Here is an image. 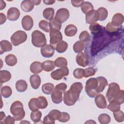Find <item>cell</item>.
<instances>
[{
	"label": "cell",
	"instance_id": "681fc988",
	"mask_svg": "<svg viewBox=\"0 0 124 124\" xmlns=\"http://www.w3.org/2000/svg\"><path fill=\"white\" fill-rule=\"evenodd\" d=\"M61 113L62 112L60 111L57 109H53L49 112L48 115L52 117L54 119L58 120L61 116Z\"/></svg>",
	"mask_w": 124,
	"mask_h": 124
},
{
	"label": "cell",
	"instance_id": "7dc6e473",
	"mask_svg": "<svg viewBox=\"0 0 124 124\" xmlns=\"http://www.w3.org/2000/svg\"><path fill=\"white\" fill-rule=\"evenodd\" d=\"M84 69L82 68H76L73 71L74 77L77 79H81L84 77Z\"/></svg>",
	"mask_w": 124,
	"mask_h": 124
},
{
	"label": "cell",
	"instance_id": "9f6ffc18",
	"mask_svg": "<svg viewBox=\"0 0 124 124\" xmlns=\"http://www.w3.org/2000/svg\"><path fill=\"white\" fill-rule=\"evenodd\" d=\"M0 25L3 24L5 21H6V16L5 15L3 14V13H0Z\"/></svg>",
	"mask_w": 124,
	"mask_h": 124
},
{
	"label": "cell",
	"instance_id": "9c48e42d",
	"mask_svg": "<svg viewBox=\"0 0 124 124\" xmlns=\"http://www.w3.org/2000/svg\"><path fill=\"white\" fill-rule=\"evenodd\" d=\"M70 16L69 11L64 8L58 9L56 13L55 18L61 23L66 21Z\"/></svg>",
	"mask_w": 124,
	"mask_h": 124
},
{
	"label": "cell",
	"instance_id": "5b68a950",
	"mask_svg": "<svg viewBox=\"0 0 124 124\" xmlns=\"http://www.w3.org/2000/svg\"><path fill=\"white\" fill-rule=\"evenodd\" d=\"M121 90L118 84L112 82L108 85V88L106 93V97L108 102L115 100L120 93Z\"/></svg>",
	"mask_w": 124,
	"mask_h": 124
},
{
	"label": "cell",
	"instance_id": "d6986e66",
	"mask_svg": "<svg viewBox=\"0 0 124 124\" xmlns=\"http://www.w3.org/2000/svg\"><path fill=\"white\" fill-rule=\"evenodd\" d=\"M0 54H2L4 52L12 50L13 47L11 43L7 40H3L0 41Z\"/></svg>",
	"mask_w": 124,
	"mask_h": 124
},
{
	"label": "cell",
	"instance_id": "8992f818",
	"mask_svg": "<svg viewBox=\"0 0 124 124\" xmlns=\"http://www.w3.org/2000/svg\"><path fill=\"white\" fill-rule=\"evenodd\" d=\"M11 41L15 46H17L25 42L27 39L26 33L22 31H17L11 36Z\"/></svg>",
	"mask_w": 124,
	"mask_h": 124
},
{
	"label": "cell",
	"instance_id": "44dd1931",
	"mask_svg": "<svg viewBox=\"0 0 124 124\" xmlns=\"http://www.w3.org/2000/svg\"><path fill=\"white\" fill-rule=\"evenodd\" d=\"M34 6L32 0H23L20 5L21 9L25 12H31L33 9Z\"/></svg>",
	"mask_w": 124,
	"mask_h": 124
},
{
	"label": "cell",
	"instance_id": "52a82bcc",
	"mask_svg": "<svg viewBox=\"0 0 124 124\" xmlns=\"http://www.w3.org/2000/svg\"><path fill=\"white\" fill-rule=\"evenodd\" d=\"M49 32L50 44L55 48L56 45L62 41V35L60 31L52 30Z\"/></svg>",
	"mask_w": 124,
	"mask_h": 124
},
{
	"label": "cell",
	"instance_id": "9a60e30c",
	"mask_svg": "<svg viewBox=\"0 0 124 124\" xmlns=\"http://www.w3.org/2000/svg\"><path fill=\"white\" fill-rule=\"evenodd\" d=\"M94 101L96 106L100 108H105L107 106V103L106 98L102 94L97 95L95 97Z\"/></svg>",
	"mask_w": 124,
	"mask_h": 124
},
{
	"label": "cell",
	"instance_id": "2e32d148",
	"mask_svg": "<svg viewBox=\"0 0 124 124\" xmlns=\"http://www.w3.org/2000/svg\"><path fill=\"white\" fill-rule=\"evenodd\" d=\"M51 97L54 103L59 104L62 100V92L57 89H55L51 93Z\"/></svg>",
	"mask_w": 124,
	"mask_h": 124
},
{
	"label": "cell",
	"instance_id": "d4e9b609",
	"mask_svg": "<svg viewBox=\"0 0 124 124\" xmlns=\"http://www.w3.org/2000/svg\"><path fill=\"white\" fill-rule=\"evenodd\" d=\"M55 67L54 62L51 60H46L42 63L43 70L46 72L52 71Z\"/></svg>",
	"mask_w": 124,
	"mask_h": 124
},
{
	"label": "cell",
	"instance_id": "4fadbf2b",
	"mask_svg": "<svg viewBox=\"0 0 124 124\" xmlns=\"http://www.w3.org/2000/svg\"><path fill=\"white\" fill-rule=\"evenodd\" d=\"M21 24L23 28L25 30L27 31L31 30L33 25L32 18L29 15L25 16L22 19Z\"/></svg>",
	"mask_w": 124,
	"mask_h": 124
},
{
	"label": "cell",
	"instance_id": "83f0119b",
	"mask_svg": "<svg viewBox=\"0 0 124 124\" xmlns=\"http://www.w3.org/2000/svg\"><path fill=\"white\" fill-rule=\"evenodd\" d=\"M5 62L8 66H13L17 63V58L14 54H9L5 57Z\"/></svg>",
	"mask_w": 124,
	"mask_h": 124
},
{
	"label": "cell",
	"instance_id": "f35d334b",
	"mask_svg": "<svg viewBox=\"0 0 124 124\" xmlns=\"http://www.w3.org/2000/svg\"><path fill=\"white\" fill-rule=\"evenodd\" d=\"M85 46L84 43L81 41H77L73 45V49L75 52L80 53L83 50Z\"/></svg>",
	"mask_w": 124,
	"mask_h": 124
},
{
	"label": "cell",
	"instance_id": "f907efd6",
	"mask_svg": "<svg viewBox=\"0 0 124 124\" xmlns=\"http://www.w3.org/2000/svg\"><path fill=\"white\" fill-rule=\"evenodd\" d=\"M70 115L68 113L62 112L61 113V116L59 118L58 120L61 122L65 123V122H68L70 120Z\"/></svg>",
	"mask_w": 124,
	"mask_h": 124
},
{
	"label": "cell",
	"instance_id": "f546056e",
	"mask_svg": "<svg viewBox=\"0 0 124 124\" xmlns=\"http://www.w3.org/2000/svg\"><path fill=\"white\" fill-rule=\"evenodd\" d=\"M49 25L50 31H60L62 27V23L55 18L50 20L49 22Z\"/></svg>",
	"mask_w": 124,
	"mask_h": 124
},
{
	"label": "cell",
	"instance_id": "be15d7a7",
	"mask_svg": "<svg viewBox=\"0 0 124 124\" xmlns=\"http://www.w3.org/2000/svg\"><path fill=\"white\" fill-rule=\"evenodd\" d=\"M29 123L30 124V122H27V121H23V122H20V124H22V123Z\"/></svg>",
	"mask_w": 124,
	"mask_h": 124
},
{
	"label": "cell",
	"instance_id": "836d02e7",
	"mask_svg": "<svg viewBox=\"0 0 124 124\" xmlns=\"http://www.w3.org/2000/svg\"><path fill=\"white\" fill-rule=\"evenodd\" d=\"M68 48V44L64 41H62L59 43L56 46L55 49L58 53L64 52Z\"/></svg>",
	"mask_w": 124,
	"mask_h": 124
},
{
	"label": "cell",
	"instance_id": "f1b7e54d",
	"mask_svg": "<svg viewBox=\"0 0 124 124\" xmlns=\"http://www.w3.org/2000/svg\"><path fill=\"white\" fill-rule=\"evenodd\" d=\"M29 107L31 111L38 110L39 109V103L38 98L31 99L28 103Z\"/></svg>",
	"mask_w": 124,
	"mask_h": 124
},
{
	"label": "cell",
	"instance_id": "4316f807",
	"mask_svg": "<svg viewBox=\"0 0 124 124\" xmlns=\"http://www.w3.org/2000/svg\"><path fill=\"white\" fill-rule=\"evenodd\" d=\"M11 74L7 70H0V82L1 84L6 82L10 80Z\"/></svg>",
	"mask_w": 124,
	"mask_h": 124
},
{
	"label": "cell",
	"instance_id": "d590c367",
	"mask_svg": "<svg viewBox=\"0 0 124 124\" xmlns=\"http://www.w3.org/2000/svg\"><path fill=\"white\" fill-rule=\"evenodd\" d=\"M0 93L3 97L9 98L12 94V90L10 87L5 86L1 88Z\"/></svg>",
	"mask_w": 124,
	"mask_h": 124
},
{
	"label": "cell",
	"instance_id": "7a4b0ae2",
	"mask_svg": "<svg viewBox=\"0 0 124 124\" xmlns=\"http://www.w3.org/2000/svg\"><path fill=\"white\" fill-rule=\"evenodd\" d=\"M10 112L16 121L21 120L25 116L23 104L19 101H16L13 103L10 107Z\"/></svg>",
	"mask_w": 124,
	"mask_h": 124
},
{
	"label": "cell",
	"instance_id": "f5cc1de1",
	"mask_svg": "<svg viewBox=\"0 0 124 124\" xmlns=\"http://www.w3.org/2000/svg\"><path fill=\"white\" fill-rule=\"evenodd\" d=\"M67 86L65 83H61L60 84L56 85L55 88L60 90V91H61L62 93H64L66 89H67Z\"/></svg>",
	"mask_w": 124,
	"mask_h": 124
},
{
	"label": "cell",
	"instance_id": "ffe728a7",
	"mask_svg": "<svg viewBox=\"0 0 124 124\" xmlns=\"http://www.w3.org/2000/svg\"><path fill=\"white\" fill-rule=\"evenodd\" d=\"M30 69L31 72L34 74L41 73L42 70V63L40 62H34L30 65Z\"/></svg>",
	"mask_w": 124,
	"mask_h": 124
},
{
	"label": "cell",
	"instance_id": "484cf974",
	"mask_svg": "<svg viewBox=\"0 0 124 124\" xmlns=\"http://www.w3.org/2000/svg\"><path fill=\"white\" fill-rule=\"evenodd\" d=\"M28 84L26 81L23 79H20L16 83V88L19 92H24L27 89Z\"/></svg>",
	"mask_w": 124,
	"mask_h": 124
},
{
	"label": "cell",
	"instance_id": "ab89813d",
	"mask_svg": "<svg viewBox=\"0 0 124 124\" xmlns=\"http://www.w3.org/2000/svg\"><path fill=\"white\" fill-rule=\"evenodd\" d=\"M98 120L101 124H107L109 123L111 120V118L109 115L108 114L103 113L99 115Z\"/></svg>",
	"mask_w": 124,
	"mask_h": 124
},
{
	"label": "cell",
	"instance_id": "e0dca14e",
	"mask_svg": "<svg viewBox=\"0 0 124 124\" xmlns=\"http://www.w3.org/2000/svg\"><path fill=\"white\" fill-rule=\"evenodd\" d=\"M30 82L32 88L36 90L41 84V80L40 77L36 74L32 75L30 78Z\"/></svg>",
	"mask_w": 124,
	"mask_h": 124
},
{
	"label": "cell",
	"instance_id": "30bf717a",
	"mask_svg": "<svg viewBox=\"0 0 124 124\" xmlns=\"http://www.w3.org/2000/svg\"><path fill=\"white\" fill-rule=\"evenodd\" d=\"M76 60L77 64L83 67L88 66L89 63V58L88 56L82 52L77 54Z\"/></svg>",
	"mask_w": 124,
	"mask_h": 124
},
{
	"label": "cell",
	"instance_id": "94428289",
	"mask_svg": "<svg viewBox=\"0 0 124 124\" xmlns=\"http://www.w3.org/2000/svg\"><path fill=\"white\" fill-rule=\"evenodd\" d=\"M32 2L33 3H34V5H39L40 4V3H41V1L40 0H32Z\"/></svg>",
	"mask_w": 124,
	"mask_h": 124
},
{
	"label": "cell",
	"instance_id": "74e56055",
	"mask_svg": "<svg viewBox=\"0 0 124 124\" xmlns=\"http://www.w3.org/2000/svg\"><path fill=\"white\" fill-rule=\"evenodd\" d=\"M97 11L99 14V20L100 21H104L107 18L108 12L106 8L100 7L97 9Z\"/></svg>",
	"mask_w": 124,
	"mask_h": 124
},
{
	"label": "cell",
	"instance_id": "11a10c76",
	"mask_svg": "<svg viewBox=\"0 0 124 124\" xmlns=\"http://www.w3.org/2000/svg\"><path fill=\"white\" fill-rule=\"evenodd\" d=\"M72 5L75 7H78L81 5L82 3L84 2V0H72L71 1Z\"/></svg>",
	"mask_w": 124,
	"mask_h": 124
},
{
	"label": "cell",
	"instance_id": "ba28073f",
	"mask_svg": "<svg viewBox=\"0 0 124 124\" xmlns=\"http://www.w3.org/2000/svg\"><path fill=\"white\" fill-rule=\"evenodd\" d=\"M69 74V69L67 67L61 68L56 69L51 73V78L56 80H59L62 79L63 77L67 76Z\"/></svg>",
	"mask_w": 124,
	"mask_h": 124
},
{
	"label": "cell",
	"instance_id": "6f0895ef",
	"mask_svg": "<svg viewBox=\"0 0 124 124\" xmlns=\"http://www.w3.org/2000/svg\"><path fill=\"white\" fill-rule=\"evenodd\" d=\"M44 3L46 5H51L55 3V0H43Z\"/></svg>",
	"mask_w": 124,
	"mask_h": 124
},
{
	"label": "cell",
	"instance_id": "603a6c76",
	"mask_svg": "<svg viewBox=\"0 0 124 124\" xmlns=\"http://www.w3.org/2000/svg\"><path fill=\"white\" fill-rule=\"evenodd\" d=\"M124 16L121 13H116L114 15L112 18L111 23L116 26L119 27L124 22Z\"/></svg>",
	"mask_w": 124,
	"mask_h": 124
},
{
	"label": "cell",
	"instance_id": "816d5d0a",
	"mask_svg": "<svg viewBox=\"0 0 124 124\" xmlns=\"http://www.w3.org/2000/svg\"><path fill=\"white\" fill-rule=\"evenodd\" d=\"M55 119L48 114L44 117L43 123L44 124H55Z\"/></svg>",
	"mask_w": 124,
	"mask_h": 124
},
{
	"label": "cell",
	"instance_id": "db71d44e",
	"mask_svg": "<svg viewBox=\"0 0 124 124\" xmlns=\"http://www.w3.org/2000/svg\"><path fill=\"white\" fill-rule=\"evenodd\" d=\"M2 124H15V119L14 117H12L10 115H8L4 120Z\"/></svg>",
	"mask_w": 124,
	"mask_h": 124
},
{
	"label": "cell",
	"instance_id": "bcb514c9",
	"mask_svg": "<svg viewBox=\"0 0 124 124\" xmlns=\"http://www.w3.org/2000/svg\"><path fill=\"white\" fill-rule=\"evenodd\" d=\"M79 39L80 41L83 42H87L90 39V35L87 31H84L80 33L79 36Z\"/></svg>",
	"mask_w": 124,
	"mask_h": 124
},
{
	"label": "cell",
	"instance_id": "680465c9",
	"mask_svg": "<svg viewBox=\"0 0 124 124\" xmlns=\"http://www.w3.org/2000/svg\"><path fill=\"white\" fill-rule=\"evenodd\" d=\"M6 7V3L4 1L0 0V10H2L4 9Z\"/></svg>",
	"mask_w": 124,
	"mask_h": 124
},
{
	"label": "cell",
	"instance_id": "8d00e7d4",
	"mask_svg": "<svg viewBox=\"0 0 124 124\" xmlns=\"http://www.w3.org/2000/svg\"><path fill=\"white\" fill-rule=\"evenodd\" d=\"M42 117V113L39 110L32 111L31 114V119L34 123H36L41 120Z\"/></svg>",
	"mask_w": 124,
	"mask_h": 124
},
{
	"label": "cell",
	"instance_id": "6da1fadb",
	"mask_svg": "<svg viewBox=\"0 0 124 124\" xmlns=\"http://www.w3.org/2000/svg\"><path fill=\"white\" fill-rule=\"evenodd\" d=\"M83 89V85L80 82L73 83L70 89L63 93L64 103L68 106L74 105L78 99L80 93Z\"/></svg>",
	"mask_w": 124,
	"mask_h": 124
},
{
	"label": "cell",
	"instance_id": "4dcf8cb0",
	"mask_svg": "<svg viewBox=\"0 0 124 124\" xmlns=\"http://www.w3.org/2000/svg\"><path fill=\"white\" fill-rule=\"evenodd\" d=\"M54 85L51 83H46L42 86V92L46 94H50L54 90Z\"/></svg>",
	"mask_w": 124,
	"mask_h": 124
},
{
	"label": "cell",
	"instance_id": "7bdbcfd3",
	"mask_svg": "<svg viewBox=\"0 0 124 124\" xmlns=\"http://www.w3.org/2000/svg\"><path fill=\"white\" fill-rule=\"evenodd\" d=\"M113 116L115 120L119 123L123 122L124 121V112L120 110H119L117 111L113 112Z\"/></svg>",
	"mask_w": 124,
	"mask_h": 124
},
{
	"label": "cell",
	"instance_id": "ee69618b",
	"mask_svg": "<svg viewBox=\"0 0 124 124\" xmlns=\"http://www.w3.org/2000/svg\"><path fill=\"white\" fill-rule=\"evenodd\" d=\"M39 27L41 30L45 31V32H48L50 31L49 22L46 20H41L39 23Z\"/></svg>",
	"mask_w": 124,
	"mask_h": 124
},
{
	"label": "cell",
	"instance_id": "f6af8a7d",
	"mask_svg": "<svg viewBox=\"0 0 124 124\" xmlns=\"http://www.w3.org/2000/svg\"><path fill=\"white\" fill-rule=\"evenodd\" d=\"M39 103V108L44 109L46 108L48 105V102L45 97L40 96L37 97Z\"/></svg>",
	"mask_w": 124,
	"mask_h": 124
},
{
	"label": "cell",
	"instance_id": "91938a15",
	"mask_svg": "<svg viewBox=\"0 0 124 124\" xmlns=\"http://www.w3.org/2000/svg\"><path fill=\"white\" fill-rule=\"evenodd\" d=\"M5 117V114L4 112L3 111H1L0 113V122H1Z\"/></svg>",
	"mask_w": 124,
	"mask_h": 124
},
{
	"label": "cell",
	"instance_id": "ac0fdd59",
	"mask_svg": "<svg viewBox=\"0 0 124 124\" xmlns=\"http://www.w3.org/2000/svg\"><path fill=\"white\" fill-rule=\"evenodd\" d=\"M98 81V87L97 92L99 94L102 92L105 87L108 85V82L107 79L103 77H98L96 78Z\"/></svg>",
	"mask_w": 124,
	"mask_h": 124
},
{
	"label": "cell",
	"instance_id": "5bb4252c",
	"mask_svg": "<svg viewBox=\"0 0 124 124\" xmlns=\"http://www.w3.org/2000/svg\"><path fill=\"white\" fill-rule=\"evenodd\" d=\"M19 10L16 7L10 8L7 13V18L10 21H16L20 16Z\"/></svg>",
	"mask_w": 124,
	"mask_h": 124
},
{
	"label": "cell",
	"instance_id": "60d3db41",
	"mask_svg": "<svg viewBox=\"0 0 124 124\" xmlns=\"http://www.w3.org/2000/svg\"><path fill=\"white\" fill-rule=\"evenodd\" d=\"M121 104L115 101H111L109 102V104L108 105L107 108L109 110L112 112L117 111L120 110Z\"/></svg>",
	"mask_w": 124,
	"mask_h": 124
},
{
	"label": "cell",
	"instance_id": "3957f363",
	"mask_svg": "<svg viewBox=\"0 0 124 124\" xmlns=\"http://www.w3.org/2000/svg\"><path fill=\"white\" fill-rule=\"evenodd\" d=\"M97 79L96 78H92L87 80L86 82L85 90L89 97L93 98L98 94L97 92Z\"/></svg>",
	"mask_w": 124,
	"mask_h": 124
},
{
	"label": "cell",
	"instance_id": "1f68e13d",
	"mask_svg": "<svg viewBox=\"0 0 124 124\" xmlns=\"http://www.w3.org/2000/svg\"><path fill=\"white\" fill-rule=\"evenodd\" d=\"M81 10L84 14L86 15L90 11L93 10V6L90 2L84 1L81 5Z\"/></svg>",
	"mask_w": 124,
	"mask_h": 124
},
{
	"label": "cell",
	"instance_id": "e575fe53",
	"mask_svg": "<svg viewBox=\"0 0 124 124\" xmlns=\"http://www.w3.org/2000/svg\"><path fill=\"white\" fill-rule=\"evenodd\" d=\"M54 63L57 67L62 68L67 67V61L64 57H58L55 60Z\"/></svg>",
	"mask_w": 124,
	"mask_h": 124
},
{
	"label": "cell",
	"instance_id": "d6a6232c",
	"mask_svg": "<svg viewBox=\"0 0 124 124\" xmlns=\"http://www.w3.org/2000/svg\"><path fill=\"white\" fill-rule=\"evenodd\" d=\"M43 15L45 18L51 20L53 19L54 15V10L52 8H46L43 12Z\"/></svg>",
	"mask_w": 124,
	"mask_h": 124
},
{
	"label": "cell",
	"instance_id": "7402d4cb",
	"mask_svg": "<svg viewBox=\"0 0 124 124\" xmlns=\"http://www.w3.org/2000/svg\"><path fill=\"white\" fill-rule=\"evenodd\" d=\"M77 28L73 24L68 25L64 30L65 34L68 37H72L76 35L77 32Z\"/></svg>",
	"mask_w": 124,
	"mask_h": 124
},
{
	"label": "cell",
	"instance_id": "6125c7cd",
	"mask_svg": "<svg viewBox=\"0 0 124 124\" xmlns=\"http://www.w3.org/2000/svg\"><path fill=\"white\" fill-rule=\"evenodd\" d=\"M87 123H89V124H93V123H94V124H96V122H94V121L92 120H89L88 121H87L85 123V124H87Z\"/></svg>",
	"mask_w": 124,
	"mask_h": 124
},
{
	"label": "cell",
	"instance_id": "7c38bea8",
	"mask_svg": "<svg viewBox=\"0 0 124 124\" xmlns=\"http://www.w3.org/2000/svg\"><path fill=\"white\" fill-rule=\"evenodd\" d=\"M86 22L87 24L95 23L99 20V14L97 10H92L88 13L85 17Z\"/></svg>",
	"mask_w": 124,
	"mask_h": 124
},
{
	"label": "cell",
	"instance_id": "277c9868",
	"mask_svg": "<svg viewBox=\"0 0 124 124\" xmlns=\"http://www.w3.org/2000/svg\"><path fill=\"white\" fill-rule=\"evenodd\" d=\"M31 43L36 47H42L46 45V39L41 31L35 30L31 33Z\"/></svg>",
	"mask_w": 124,
	"mask_h": 124
},
{
	"label": "cell",
	"instance_id": "c3c4849f",
	"mask_svg": "<svg viewBox=\"0 0 124 124\" xmlns=\"http://www.w3.org/2000/svg\"><path fill=\"white\" fill-rule=\"evenodd\" d=\"M96 70L93 67H89L84 69V77L85 78H88L95 75Z\"/></svg>",
	"mask_w": 124,
	"mask_h": 124
},
{
	"label": "cell",
	"instance_id": "cb8c5ba5",
	"mask_svg": "<svg viewBox=\"0 0 124 124\" xmlns=\"http://www.w3.org/2000/svg\"><path fill=\"white\" fill-rule=\"evenodd\" d=\"M104 27L99 25L98 23H93L89 26V30L92 34L96 35L99 34L103 30Z\"/></svg>",
	"mask_w": 124,
	"mask_h": 124
},
{
	"label": "cell",
	"instance_id": "b9f144b4",
	"mask_svg": "<svg viewBox=\"0 0 124 124\" xmlns=\"http://www.w3.org/2000/svg\"><path fill=\"white\" fill-rule=\"evenodd\" d=\"M119 30V27L113 25L111 22L107 24L106 27V31L109 33H114Z\"/></svg>",
	"mask_w": 124,
	"mask_h": 124
},
{
	"label": "cell",
	"instance_id": "8fae6325",
	"mask_svg": "<svg viewBox=\"0 0 124 124\" xmlns=\"http://www.w3.org/2000/svg\"><path fill=\"white\" fill-rule=\"evenodd\" d=\"M41 54L45 58H50L52 57L55 52V48L51 45H46L41 47Z\"/></svg>",
	"mask_w": 124,
	"mask_h": 124
}]
</instances>
